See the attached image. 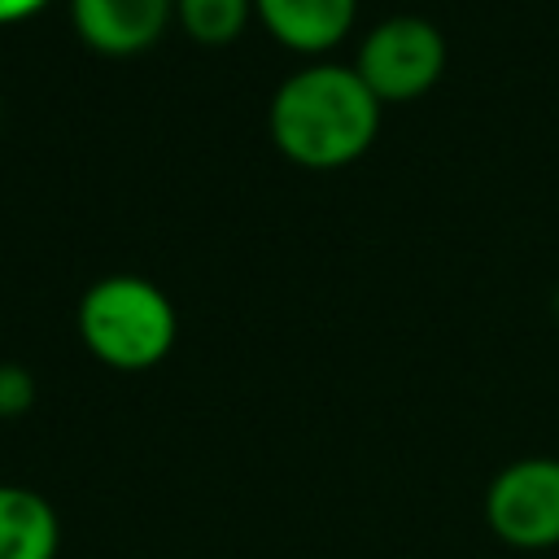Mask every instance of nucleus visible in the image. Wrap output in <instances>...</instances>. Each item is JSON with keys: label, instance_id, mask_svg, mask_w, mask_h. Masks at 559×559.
Wrapping results in <instances>:
<instances>
[{"label": "nucleus", "instance_id": "obj_8", "mask_svg": "<svg viewBox=\"0 0 559 559\" xmlns=\"http://www.w3.org/2000/svg\"><path fill=\"white\" fill-rule=\"evenodd\" d=\"M253 17V0H175V22L205 48L240 39Z\"/></svg>", "mask_w": 559, "mask_h": 559}, {"label": "nucleus", "instance_id": "obj_1", "mask_svg": "<svg viewBox=\"0 0 559 559\" xmlns=\"http://www.w3.org/2000/svg\"><path fill=\"white\" fill-rule=\"evenodd\" d=\"M380 131V100L354 66L314 61L288 74L271 96V140L306 170L358 162Z\"/></svg>", "mask_w": 559, "mask_h": 559}, {"label": "nucleus", "instance_id": "obj_4", "mask_svg": "<svg viewBox=\"0 0 559 559\" xmlns=\"http://www.w3.org/2000/svg\"><path fill=\"white\" fill-rule=\"evenodd\" d=\"M485 524L511 550L559 546V459H515L485 489Z\"/></svg>", "mask_w": 559, "mask_h": 559}, {"label": "nucleus", "instance_id": "obj_6", "mask_svg": "<svg viewBox=\"0 0 559 559\" xmlns=\"http://www.w3.org/2000/svg\"><path fill=\"white\" fill-rule=\"evenodd\" d=\"M253 13L275 44L314 57L349 35L358 0H253Z\"/></svg>", "mask_w": 559, "mask_h": 559}, {"label": "nucleus", "instance_id": "obj_10", "mask_svg": "<svg viewBox=\"0 0 559 559\" xmlns=\"http://www.w3.org/2000/svg\"><path fill=\"white\" fill-rule=\"evenodd\" d=\"M44 4H48V0H0V26L26 22V17H35Z\"/></svg>", "mask_w": 559, "mask_h": 559}, {"label": "nucleus", "instance_id": "obj_9", "mask_svg": "<svg viewBox=\"0 0 559 559\" xmlns=\"http://www.w3.org/2000/svg\"><path fill=\"white\" fill-rule=\"evenodd\" d=\"M35 406V376L17 362H0V419H17Z\"/></svg>", "mask_w": 559, "mask_h": 559}, {"label": "nucleus", "instance_id": "obj_5", "mask_svg": "<svg viewBox=\"0 0 559 559\" xmlns=\"http://www.w3.org/2000/svg\"><path fill=\"white\" fill-rule=\"evenodd\" d=\"M175 0H70L74 35L105 57H135L162 39Z\"/></svg>", "mask_w": 559, "mask_h": 559}, {"label": "nucleus", "instance_id": "obj_3", "mask_svg": "<svg viewBox=\"0 0 559 559\" xmlns=\"http://www.w3.org/2000/svg\"><path fill=\"white\" fill-rule=\"evenodd\" d=\"M354 70L380 105L415 100L445 70V35L428 17H415V13L384 17L380 26L367 31Z\"/></svg>", "mask_w": 559, "mask_h": 559}, {"label": "nucleus", "instance_id": "obj_7", "mask_svg": "<svg viewBox=\"0 0 559 559\" xmlns=\"http://www.w3.org/2000/svg\"><path fill=\"white\" fill-rule=\"evenodd\" d=\"M57 507L26 485H0V559H57Z\"/></svg>", "mask_w": 559, "mask_h": 559}, {"label": "nucleus", "instance_id": "obj_2", "mask_svg": "<svg viewBox=\"0 0 559 559\" xmlns=\"http://www.w3.org/2000/svg\"><path fill=\"white\" fill-rule=\"evenodd\" d=\"M179 319L170 297L144 275H105L79 301V336L114 371H148L175 345Z\"/></svg>", "mask_w": 559, "mask_h": 559}]
</instances>
